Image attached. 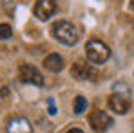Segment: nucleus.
I'll return each instance as SVG.
<instances>
[{"mask_svg":"<svg viewBox=\"0 0 134 133\" xmlns=\"http://www.w3.org/2000/svg\"><path fill=\"white\" fill-rule=\"evenodd\" d=\"M109 108L118 115H125L131 110V89L127 88L123 82H118L112 88V95L109 97Z\"/></svg>","mask_w":134,"mask_h":133,"instance_id":"nucleus-1","label":"nucleus"},{"mask_svg":"<svg viewBox=\"0 0 134 133\" xmlns=\"http://www.w3.org/2000/svg\"><path fill=\"white\" fill-rule=\"evenodd\" d=\"M53 35L64 46H74L80 40V29L69 20H56L53 24Z\"/></svg>","mask_w":134,"mask_h":133,"instance_id":"nucleus-2","label":"nucleus"},{"mask_svg":"<svg viewBox=\"0 0 134 133\" xmlns=\"http://www.w3.org/2000/svg\"><path fill=\"white\" fill-rule=\"evenodd\" d=\"M85 57H87V60H89L91 64H103V62L109 60L111 49H109V46L105 44V42L92 38L85 46Z\"/></svg>","mask_w":134,"mask_h":133,"instance_id":"nucleus-3","label":"nucleus"},{"mask_svg":"<svg viewBox=\"0 0 134 133\" xmlns=\"http://www.w3.org/2000/svg\"><path fill=\"white\" fill-rule=\"evenodd\" d=\"M89 126L94 130L96 133H105L109 128H111L112 124H114V120H112L111 115H107L105 111L102 110H94L89 113Z\"/></svg>","mask_w":134,"mask_h":133,"instance_id":"nucleus-4","label":"nucleus"},{"mask_svg":"<svg viewBox=\"0 0 134 133\" xmlns=\"http://www.w3.org/2000/svg\"><path fill=\"white\" fill-rule=\"evenodd\" d=\"M18 75H20V80L25 82V84H33V86H38V88L44 86L42 73L38 71V67L33 66V64H22L20 69H18Z\"/></svg>","mask_w":134,"mask_h":133,"instance_id":"nucleus-5","label":"nucleus"},{"mask_svg":"<svg viewBox=\"0 0 134 133\" xmlns=\"http://www.w3.org/2000/svg\"><path fill=\"white\" fill-rule=\"evenodd\" d=\"M56 9H58L56 2H53V0H38L35 4V7H33V13H35V17L38 20L44 22V20H49L56 13Z\"/></svg>","mask_w":134,"mask_h":133,"instance_id":"nucleus-6","label":"nucleus"},{"mask_svg":"<svg viewBox=\"0 0 134 133\" xmlns=\"http://www.w3.org/2000/svg\"><path fill=\"white\" fill-rule=\"evenodd\" d=\"M71 75L76 78V80H94L98 77L96 69L89 64H85L83 60H78L74 62V66L71 67Z\"/></svg>","mask_w":134,"mask_h":133,"instance_id":"nucleus-7","label":"nucleus"},{"mask_svg":"<svg viewBox=\"0 0 134 133\" xmlns=\"http://www.w3.org/2000/svg\"><path fill=\"white\" fill-rule=\"evenodd\" d=\"M7 133H33V126L29 122L27 117L24 115H16L7 122Z\"/></svg>","mask_w":134,"mask_h":133,"instance_id":"nucleus-8","label":"nucleus"},{"mask_svg":"<svg viewBox=\"0 0 134 133\" xmlns=\"http://www.w3.org/2000/svg\"><path fill=\"white\" fill-rule=\"evenodd\" d=\"M64 58L58 55V53H51V55H47L44 58V67L47 71H51V73H60L62 69H64Z\"/></svg>","mask_w":134,"mask_h":133,"instance_id":"nucleus-9","label":"nucleus"},{"mask_svg":"<svg viewBox=\"0 0 134 133\" xmlns=\"http://www.w3.org/2000/svg\"><path fill=\"white\" fill-rule=\"evenodd\" d=\"M87 106H89V102H87V98H85V97H82V95H76V97H74L72 111H74L76 115H82L83 111L87 110Z\"/></svg>","mask_w":134,"mask_h":133,"instance_id":"nucleus-10","label":"nucleus"},{"mask_svg":"<svg viewBox=\"0 0 134 133\" xmlns=\"http://www.w3.org/2000/svg\"><path fill=\"white\" fill-rule=\"evenodd\" d=\"M13 37V27L9 24H0V40H7Z\"/></svg>","mask_w":134,"mask_h":133,"instance_id":"nucleus-11","label":"nucleus"},{"mask_svg":"<svg viewBox=\"0 0 134 133\" xmlns=\"http://www.w3.org/2000/svg\"><path fill=\"white\" fill-rule=\"evenodd\" d=\"M56 108H54V104H53V100H51V98H49V115H54V113H56Z\"/></svg>","mask_w":134,"mask_h":133,"instance_id":"nucleus-12","label":"nucleus"},{"mask_svg":"<svg viewBox=\"0 0 134 133\" xmlns=\"http://www.w3.org/2000/svg\"><path fill=\"white\" fill-rule=\"evenodd\" d=\"M67 133H83V130H80V128H71Z\"/></svg>","mask_w":134,"mask_h":133,"instance_id":"nucleus-13","label":"nucleus"},{"mask_svg":"<svg viewBox=\"0 0 134 133\" xmlns=\"http://www.w3.org/2000/svg\"><path fill=\"white\" fill-rule=\"evenodd\" d=\"M5 93H7V89L4 88V89H2V91H0V97H5Z\"/></svg>","mask_w":134,"mask_h":133,"instance_id":"nucleus-14","label":"nucleus"},{"mask_svg":"<svg viewBox=\"0 0 134 133\" xmlns=\"http://www.w3.org/2000/svg\"><path fill=\"white\" fill-rule=\"evenodd\" d=\"M131 6H132V7H134V2H131Z\"/></svg>","mask_w":134,"mask_h":133,"instance_id":"nucleus-15","label":"nucleus"}]
</instances>
